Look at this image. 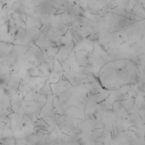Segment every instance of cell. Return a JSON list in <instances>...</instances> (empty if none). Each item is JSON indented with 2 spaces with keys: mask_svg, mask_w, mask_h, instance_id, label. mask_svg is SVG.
<instances>
[{
  "mask_svg": "<svg viewBox=\"0 0 145 145\" xmlns=\"http://www.w3.org/2000/svg\"><path fill=\"white\" fill-rule=\"evenodd\" d=\"M6 83V80L4 78L0 77V85H4Z\"/></svg>",
  "mask_w": 145,
  "mask_h": 145,
  "instance_id": "cell-1",
  "label": "cell"
},
{
  "mask_svg": "<svg viewBox=\"0 0 145 145\" xmlns=\"http://www.w3.org/2000/svg\"><path fill=\"white\" fill-rule=\"evenodd\" d=\"M3 91H4V94L6 95H10V91L8 89H7L6 88H3Z\"/></svg>",
  "mask_w": 145,
  "mask_h": 145,
  "instance_id": "cell-2",
  "label": "cell"
}]
</instances>
